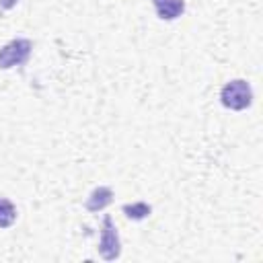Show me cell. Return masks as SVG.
I'll use <instances>...</instances> for the list:
<instances>
[{
	"label": "cell",
	"instance_id": "cell-8",
	"mask_svg": "<svg viewBox=\"0 0 263 263\" xmlns=\"http://www.w3.org/2000/svg\"><path fill=\"white\" fill-rule=\"evenodd\" d=\"M16 2H18V0H0V10H4V8H12Z\"/></svg>",
	"mask_w": 263,
	"mask_h": 263
},
{
	"label": "cell",
	"instance_id": "cell-5",
	"mask_svg": "<svg viewBox=\"0 0 263 263\" xmlns=\"http://www.w3.org/2000/svg\"><path fill=\"white\" fill-rule=\"evenodd\" d=\"M109 201H111V189L109 187H99V189H95L90 193V197L86 201V208L92 210V212L95 210H103Z\"/></svg>",
	"mask_w": 263,
	"mask_h": 263
},
{
	"label": "cell",
	"instance_id": "cell-6",
	"mask_svg": "<svg viewBox=\"0 0 263 263\" xmlns=\"http://www.w3.org/2000/svg\"><path fill=\"white\" fill-rule=\"evenodd\" d=\"M14 220H16V208L8 199L0 197V228L10 226Z\"/></svg>",
	"mask_w": 263,
	"mask_h": 263
},
{
	"label": "cell",
	"instance_id": "cell-7",
	"mask_svg": "<svg viewBox=\"0 0 263 263\" xmlns=\"http://www.w3.org/2000/svg\"><path fill=\"white\" fill-rule=\"evenodd\" d=\"M123 212H125V216L132 218V220H142V218H146V216L150 214V205L144 203V201H140V203H134V205H125Z\"/></svg>",
	"mask_w": 263,
	"mask_h": 263
},
{
	"label": "cell",
	"instance_id": "cell-2",
	"mask_svg": "<svg viewBox=\"0 0 263 263\" xmlns=\"http://www.w3.org/2000/svg\"><path fill=\"white\" fill-rule=\"evenodd\" d=\"M33 45L29 39H14L0 49V68H12L27 62Z\"/></svg>",
	"mask_w": 263,
	"mask_h": 263
},
{
	"label": "cell",
	"instance_id": "cell-1",
	"mask_svg": "<svg viewBox=\"0 0 263 263\" xmlns=\"http://www.w3.org/2000/svg\"><path fill=\"white\" fill-rule=\"evenodd\" d=\"M222 105L232 109V111H240L247 109L253 101V90L245 80H232L222 88Z\"/></svg>",
	"mask_w": 263,
	"mask_h": 263
},
{
	"label": "cell",
	"instance_id": "cell-3",
	"mask_svg": "<svg viewBox=\"0 0 263 263\" xmlns=\"http://www.w3.org/2000/svg\"><path fill=\"white\" fill-rule=\"evenodd\" d=\"M99 253L103 259L113 261L119 255V236L113 226V220L109 216L103 218V230H101V240H99Z\"/></svg>",
	"mask_w": 263,
	"mask_h": 263
},
{
	"label": "cell",
	"instance_id": "cell-4",
	"mask_svg": "<svg viewBox=\"0 0 263 263\" xmlns=\"http://www.w3.org/2000/svg\"><path fill=\"white\" fill-rule=\"evenodd\" d=\"M154 8L160 18L173 21V18L181 16V12L185 10V2L183 0H154Z\"/></svg>",
	"mask_w": 263,
	"mask_h": 263
}]
</instances>
